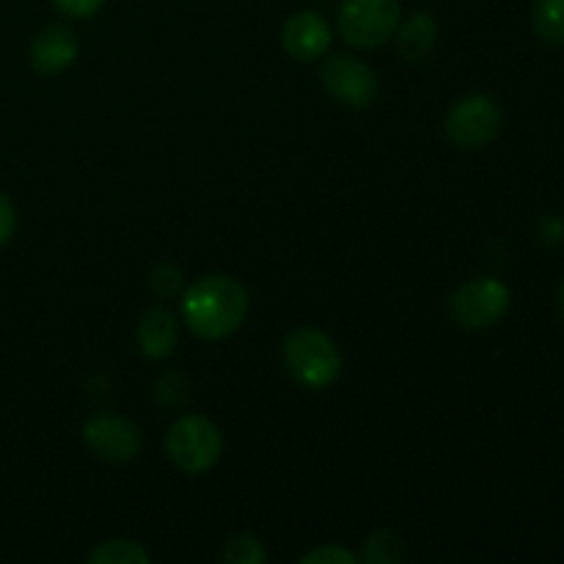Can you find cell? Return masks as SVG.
<instances>
[{
  "mask_svg": "<svg viewBox=\"0 0 564 564\" xmlns=\"http://www.w3.org/2000/svg\"><path fill=\"white\" fill-rule=\"evenodd\" d=\"M165 455L180 471L204 474L224 455V435L207 416H182L165 433Z\"/></svg>",
  "mask_w": 564,
  "mask_h": 564,
  "instance_id": "3",
  "label": "cell"
},
{
  "mask_svg": "<svg viewBox=\"0 0 564 564\" xmlns=\"http://www.w3.org/2000/svg\"><path fill=\"white\" fill-rule=\"evenodd\" d=\"M336 22L352 47H380L400 28V0H345Z\"/></svg>",
  "mask_w": 564,
  "mask_h": 564,
  "instance_id": "4",
  "label": "cell"
},
{
  "mask_svg": "<svg viewBox=\"0 0 564 564\" xmlns=\"http://www.w3.org/2000/svg\"><path fill=\"white\" fill-rule=\"evenodd\" d=\"M560 312H562V319H564V281H562V286H560Z\"/></svg>",
  "mask_w": 564,
  "mask_h": 564,
  "instance_id": "23",
  "label": "cell"
},
{
  "mask_svg": "<svg viewBox=\"0 0 564 564\" xmlns=\"http://www.w3.org/2000/svg\"><path fill=\"white\" fill-rule=\"evenodd\" d=\"M303 564H358V560L352 551L341 549V545H319V549L308 551V554L301 556Z\"/></svg>",
  "mask_w": 564,
  "mask_h": 564,
  "instance_id": "19",
  "label": "cell"
},
{
  "mask_svg": "<svg viewBox=\"0 0 564 564\" xmlns=\"http://www.w3.org/2000/svg\"><path fill=\"white\" fill-rule=\"evenodd\" d=\"M402 556H405V545H402L400 534L391 529L369 534L364 543V560L372 564H400Z\"/></svg>",
  "mask_w": 564,
  "mask_h": 564,
  "instance_id": "15",
  "label": "cell"
},
{
  "mask_svg": "<svg viewBox=\"0 0 564 564\" xmlns=\"http://www.w3.org/2000/svg\"><path fill=\"white\" fill-rule=\"evenodd\" d=\"M248 314V292L231 275H207L182 297V317L202 339H226Z\"/></svg>",
  "mask_w": 564,
  "mask_h": 564,
  "instance_id": "1",
  "label": "cell"
},
{
  "mask_svg": "<svg viewBox=\"0 0 564 564\" xmlns=\"http://www.w3.org/2000/svg\"><path fill=\"white\" fill-rule=\"evenodd\" d=\"M83 438L91 446L97 457L108 463H130L141 455L143 435L135 422L124 416H110V413H99L91 416L83 427Z\"/></svg>",
  "mask_w": 564,
  "mask_h": 564,
  "instance_id": "8",
  "label": "cell"
},
{
  "mask_svg": "<svg viewBox=\"0 0 564 564\" xmlns=\"http://www.w3.org/2000/svg\"><path fill=\"white\" fill-rule=\"evenodd\" d=\"M77 33L69 25H47L33 36L28 58L39 75H58L77 58Z\"/></svg>",
  "mask_w": 564,
  "mask_h": 564,
  "instance_id": "9",
  "label": "cell"
},
{
  "mask_svg": "<svg viewBox=\"0 0 564 564\" xmlns=\"http://www.w3.org/2000/svg\"><path fill=\"white\" fill-rule=\"evenodd\" d=\"M187 389H191V386H187V380L182 378L180 372H165L163 378L158 380V400L163 402V405L176 408L187 400Z\"/></svg>",
  "mask_w": 564,
  "mask_h": 564,
  "instance_id": "18",
  "label": "cell"
},
{
  "mask_svg": "<svg viewBox=\"0 0 564 564\" xmlns=\"http://www.w3.org/2000/svg\"><path fill=\"white\" fill-rule=\"evenodd\" d=\"M532 28L543 42L564 44V0H538L532 9Z\"/></svg>",
  "mask_w": 564,
  "mask_h": 564,
  "instance_id": "13",
  "label": "cell"
},
{
  "mask_svg": "<svg viewBox=\"0 0 564 564\" xmlns=\"http://www.w3.org/2000/svg\"><path fill=\"white\" fill-rule=\"evenodd\" d=\"M281 42H284V50L292 58L314 61L330 47L334 33H330L328 20L319 17L317 11H297L284 22Z\"/></svg>",
  "mask_w": 564,
  "mask_h": 564,
  "instance_id": "10",
  "label": "cell"
},
{
  "mask_svg": "<svg viewBox=\"0 0 564 564\" xmlns=\"http://www.w3.org/2000/svg\"><path fill=\"white\" fill-rule=\"evenodd\" d=\"M224 562L229 564H264L268 562V551H264L262 540L253 534H235L229 538L224 549Z\"/></svg>",
  "mask_w": 564,
  "mask_h": 564,
  "instance_id": "16",
  "label": "cell"
},
{
  "mask_svg": "<svg viewBox=\"0 0 564 564\" xmlns=\"http://www.w3.org/2000/svg\"><path fill=\"white\" fill-rule=\"evenodd\" d=\"M17 231V209L14 204H11V198L6 196V193H0V246H6V242L14 237Z\"/></svg>",
  "mask_w": 564,
  "mask_h": 564,
  "instance_id": "21",
  "label": "cell"
},
{
  "mask_svg": "<svg viewBox=\"0 0 564 564\" xmlns=\"http://www.w3.org/2000/svg\"><path fill=\"white\" fill-rule=\"evenodd\" d=\"M505 127V113L499 102L488 94H471L463 97L460 102L452 105L446 116V135L457 149H482L490 141H496Z\"/></svg>",
  "mask_w": 564,
  "mask_h": 564,
  "instance_id": "5",
  "label": "cell"
},
{
  "mask_svg": "<svg viewBox=\"0 0 564 564\" xmlns=\"http://www.w3.org/2000/svg\"><path fill=\"white\" fill-rule=\"evenodd\" d=\"M284 367L303 389H328L341 375V352L328 334L317 328H297L281 345Z\"/></svg>",
  "mask_w": 564,
  "mask_h": 564,
  "instance_id": "2",
  "label": "cell"
},
{
  "mask_svg": "<svg viewBox=\"0 0 564 564\" xmlns=\"http://www.w3.org/2000/svg\"><path fill=\"white\" fill-rule=\"evenodd\" d=\"M540 231H543V240L554 246V242H562L564 224L556 218H545V220H540Z\"/></svg>",
  "mask_w": 564,
  "mask_h": 564,
  "instance_id": "22",
  "label": "cell"
},
{
  "mask_svg": "<svg viewBox=\"0 0 564 564\" xmlns=\"http://www.w3.org/2000/svg\"><path fill=\"white\" fill-rule=\"evenodd\" d=\"M435 39H438V25H435L433 14L430 11H413L400 28V36H397V47L405 55L408 61H422L430 50L435 47Z\"/></svg>",
  "mask_w": 564,
  "mask_h": 564,
  "instance_id": "12",
  "label": "cell"
},
{
  "mask_svg": "<svg viewBox=\"0 0 564 564\" xmlns=\"http://www.w3.org/2000/svg\"><path fill=\"white\" fill-rule=\"evenodd\" d=\"M182 284H185V275H182V270L176 268V264H158V268L149 273V286H152V292L158 297L180 295Z\"/></svg>",
  "mask_w": 564,
  "mask_h": 564,
  "instance_id": "17",
  "label": "cell"
},
{
  "mask_svg": "<svg viewBox=\"0 0 564 564\" xmlns=\"http://www.w3.org/2000/svg\"><path fill=\"white\" fill-rule=\"evenodd\" d=\"M105 0H53L55 9L66 17H77V20H86V17L97 14L102 9Z\"/></svg>",
  "mask_w": 564,
  "mask_h": 564,
  "instance_id": "20",
  "label": "cell"
},
{
  "mask_svg": "<svg viewBox=\"0 0 564 564\" xmlns=\"http://www.w3.org/2000/svg\"><path fill=\"white\" fill-rule=\"evenodd\" d=\"M507 308H510V290L490 275L466 281L449 301L452 319L468 330L490 328L505 317Z\"/></svg>",
  "mask_w": 564,
  "mask_h": 564,
  "instance_id": "6",
  "label": "cell"
},
{
  "mask_svg": "<svg viewBox=\"0 0 564 564\" xmlns=\"http://www.w3.org/2000/svg\"><path fill=\"white\" fill-rule=\"evenodd\" d=\"M91 564H149L152 554L135 540H108L99 543L88 556Z\"/></svg>",
  "mask_w": 564,
  "mask_h": 564,
  "instance_id": "14",
  "label": "cell"
},
{
  "mask_svg": "<svg viewBox=\"0 0 564 564\" xmlns=\"http://www.w3.org/2000/svg\"><path fill=\"white\" fill-rule=\"evenodd\" d=\"M180 341V328L169 308H149L138 323V345L147 358H169Z\"/></svg>",
  "mask_w": 564,
  "mask_h": 564,
  "instance_id": "11",
  "label": "cell"
},
{
  "mask_svg": "<svg viewBox=\"0 0 564 564\" xmlns=\"http://www.w3.org/2000/svg\"><path fill=\"white\" fill-rule=\"evenodd\" d=\"M323 88L345 108L364 110L378 99V75L356 55H334L323 66Z\"/></svg>",
  "mask_w": 564,
  "mask_h": 564,
  "instance_id": "7",
  "label": "cell"
}]
</instances>
